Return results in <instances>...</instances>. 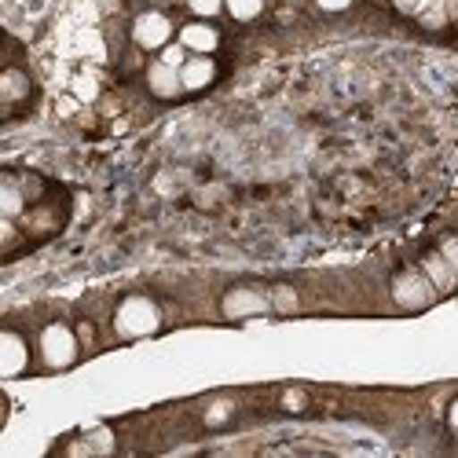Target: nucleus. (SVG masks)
Returning <instances> with one entry per match:
<instances>
[{"mask_svg": "<svg viewBox=\"0 0 458 458\" xmlns=\"http://www.w3.org/2000/svg\"><path fill=\"white\" fill-rule=\"evenodd\" d=\"M158 323H162L158 304L147 297H125L118 304V312H114V330L122 337H147L158 330Z\"/></svg>", "mask_w": 458, "mask_h": 458, "instance_id": "nucleus-1", "label": "nucleus"}, {"mask_svg": "<svg viewBox=\"0 0 458 458\" xmlns=\"http://www.w3.org/2000/svg\"><path fill=\"white\" fill-rule=\"evenodd\" d=\"M37 349H41L45 367L66 370V367H73V360H78V334H73L66 323H48L41 330V337H37Z\"/></svg>", "mask_w": 458, "mask_h": 458, "instance_id": "nucleus-2", "label": "nucleus"}, {"mask_svg": "<svg viewBox=\"0 0 458 458\" xmlns=\"http://www.w3.org/2000/svg\"><path fill=\"white\" fill-rule=\"evenodd\" d=\"M173 19L165 12H143L136 15L132 22V41L143 48V52H162L169 41H173Z\"/></svg>", "mask_w": 458, "mask_h": 458, "instance_id": "nucleus-3", "label": "nucleus"}, {"mask_svg": "<svg viewBox=\"0 0 458 458\" xmlns=\"http://www.w3.org/2000/svg\"><path fill=\"white\" fill-rule=\"evenodd\" d=\"M176 41L191 55H213L220 48V30L213 26V19H191L176 30Z\"/></svg>", "mask_w": 458, "mask_h": 458, "instance_id": "nucleus-4", "label": "nucleus"}, {"mask_svg": "<svg viewBox=\"0 0 458 458\" xmlns=\"http://www.w3.org/2000/svg\"><path fill=\"white\" fill-rule=\"evenodd\" d=\"M220 78V66L213 55H191L180 66V81H183V96H199L206 89H213Z\"/></svg>", "mask_w": 458, "mask_h": 458, "instance_id": "nucleus-5", "label": "nucleus"}, {"mask_svg": "<svg viewBox=\"0 0 458 458\" xmlns=\"http://www.w3.org/2000/svg\"><path fill=\"white\" fill-rule=\"evenodd\" d=\"M0 370H4V377H19L30 370V341L19 330L0 334Z\"/></svg>", "mask_w": 458, "mask_h": 458, "instance_id": "nucleus-6", "label": "nucleus"}, {"mask_svg": "<svg viewBox=\"0 0 458 458\" xmlns=\"http://www.w3.org/2000/svg\"><path fill=\"white\" fill-rule=\"evenodd\" d=\"M433 283L422 276V272H403V276H396V283H393V297L403 304V309H426V304L433 301Z\"/></svg>", "mask_w": 458, "mask_h": 458, "instance_id": "nucleus-7", "label": "nucleus"}, {"mask_svg": "<svg viewBox=\"0 0 458 458\" xmlns=\"http://www.w3.org/2000/svg\"><path fill=\"white\" fill-rule=\"evenodd\" d=\"M147 92L155 99H180L183 96V81H180V70L155 59L147 66Z\"/></svg>", "mask_w": 458, "mask_h": 458, "instance_id": "nucleus-8", "label": "nucleus"}, {"mask_svg": "<svg viewBox=\"0 0 458 458\" xmlns=\"http://www.w3.org/2000/svg\"><path fill=\"white\" fill-rule=\"evenodd\" d=\"M30 92H33L30 73L19 70V66H8L4 78H0V99H4V114H8V118H12V114H15L22 103H30Z\"/></svg>", "mask_w": 458, "mask_h": 458, "instance_id": "nucleus-9", "label": "nucleus"}, {"mask_svg": "<svg viewBox=\"0 0 458 458\" xmlns=\"http://www.w3.org/2000/svg\"><path fill=\"white\" fill-rule=\"evenodd\" d=\"M224 309L232 312V316H260V312H268V301H264L257 290H232L224 301Z\"/></svg>", "mask_w": 458, "mask_h": 458, "instance_id": "nucleus-10", "label": "nucleus"}, {"mask_svg": "<svg viewBox=\"0 0 458 458\" xmlns=\"http://www.w3.org/2000/svg\"><path fill=\"white\" fill-rule=\"evenodd\" d=\"M426 276H429V283L437 290H451V283H454V268L444 260V253H429L426 257Z\"/></svg>", "mask_w": 458, "mask_h": 458, "instance_id": "nucleus-11", "label": "nucleus"}, {"mask_svg": "<svg viewBox=\"0 0 458 458\" xmlns=\"http://www.w3.org/2000/svg\"><path fill=\"white\" fill-rule=\"evenodd\" d=\"M264 4H268V0H224V12L239 22H253V19H260Z\"/></svg>", "mask_w": 458, "mask_h": 458, "instance_id": "nucleus-12", "label": "nucleus"}, {"mask_svg": "<svg viewBox=\"0 0 458 458\" xmlns=\"http://www.w3.org/2000/svg\"><path fill=\"white\" fill-rule=\"evenodd\" d=\"M187 12L195 19H216L224 12V0H187Z\"/></svg>", "mask_w": 458, "mask_h": 458, "instance_id": "nucleus-13", "label": "nucleus"}, {"mask_svg": "<svg viewBox=\"0 0 458 458\" xmlns=\"http://www.w3.org/2000/svg\"><path fill=\"white\" fill-rule=\"evenodd\" d=\"M158 59H162V63H169V66H176V70H180V66H183V63H187V59H191V52H187V48H183V45H180V41H169V45H165V48H162V52H158Z\"/></svg>", "mask_w": 458, "mask_h": 458, "instance_id": "nucleus-14", "label": "nucleus"}, {"mask_svg": "<svg viewBox=\"0 0 458 458\" xmlns=\"http://www.w3.org/2000/svg\"><path fill=\"white\" fill-rule=\"evenodd\" d=\"M429 4H433V0H396V8L400 12H411V15H422Z\"/></svg>", "mask_w": 458, "mask_h": 458, "instance_id": "nucleus-15", "label": "nucleus"}, {"mask_svg": "<svg viewBox=\"0 0 458 458\" xmlns=\"http://www.w3.org/2000/svg\"><path fill=\"white\" fill-rule=\"evenodd\" d=\"M440 253H444V260L454 268V276H458V239H447L444 246H440Z\"/></svg>", "mask_w": 458, "mask_h": 458, "instance_id": "nucleus-16", "label": "nucleus"}, {"mask_svg": "<svg viewBox=\"0 0 458 458\" xmlns=\"http://www.w3.org/2000/svg\"><path fill=\"white\" fill-rule=\"evenodd\" d=\"M316 4H319L323 12H345V8L352 4V0H316Z\"/></svg>", "mask_w": 458, "mask_h": 458, "instance_id": "nucleus-17", "label": "nucleus"}, {"mask_svg": "<svg viewBox=\"0 0 458 458\" xmlns=\"http://www.w3.org/2000/svg\"><path fill=\"white\" fill-rule=\"evenodd\" d=\"M447 418H451V426H454V429H458V400H454V403H451V414H447Z\"/></svg>", "mask_w": 458, "mask_h": 458, "instance_id": "nucleus-18", "label": "nucleus"}]
</instances>
